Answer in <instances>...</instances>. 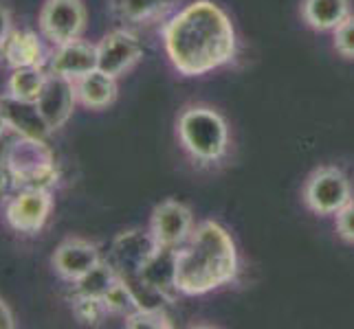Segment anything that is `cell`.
<instances>
[{"label":"cell","mask_w":354,"mask_h":329,"mask_svg":"<svg viewBox=\"0 0 354 329\" xmlns=\"http://www.w3.org/2000/svg\"><path fill=\"white\" fill-rule=\"evenodd\" d=\"M165 53L183 77H203L227 66L238 51V33L214 0H194L163 27Z\"/></svg>","instance_id":"6da1fadb"},{"label":"cell","mask_w":354,"mask_h":329,"mask_svg":"<svg viewBox=\"0 0 354 329\" xmlns=\"http://www.w3.org/2000/svg\"><path fill=\"white\" fill-rule=\"evenodd\" d=\"M240 255L229 230L214 219L196 224L174 252V286L183 297H203L236 281Z\"/></svg>","instance_id":"7a4b0ae2"},{"label":"cell","mask_w":354,"mask_h":329,"mask_svg":"<svg viewBox=\"0 0 354 329\" xmlns=\"http://www.w3.org/2000/svg\"><path fill=\"white\" fill-rule=\"evenodd\" d=\"M176 139L183 154L201 169H218L231 154L229 121L209 103H189L180 110Z\"/></svg>","instance_id":"3957f363"},{"label":"cell","mask_w":354,"mask_h":329,"mask_svg":"<svg viewBox=\"0 0 354 329\" xmlns=\"http://www.w3.org/2000/svg\"><path fill=\"white\" fill-rule=\"evenodd\" d=\"M3 161L16 176L20 189H48L57 185V165L44 141L20 137L9 145Z\"/></svg>","instance_id":"277c9868"},{"label":"cell","mask_w":354,"mask_h":329,"mask_svg":"<svg viewBox=\"0 0 354 329\" xmlns=\"http://www.w3.org/2000/svg\"><path fill=\"white\" fill-rule=\"evenodd\" d=\"M352 185L350 178L337 165H322L315 167L308 174L301 189L304 206L315 215H337L344 206L352 200Z\"/></svg>","instance_id":"5b68a950"},{"label":"cell","mask_w":354,"mask_h":329,"mask_svg":"<svg viewBox=\"0 0 354 329\" xmlns=\"http://www.w3.org/2000/svg\"><path fill=\"white\" fill-rule=\"evenodd\" d=\"M158 248L161 246L156 243L150 230L143 233L139 228H132L124 230V233H119L113 239L106 261L113 266V270L117 272L121 281H130V279L141 275L145 263L154 257Z\"/></svg>","instance_id":"8992f818"},{"label":"cell","mask_w":354,"mask_h":329,"mask_svg":"<svg viewBox=\"0 0 354 329\" xmlns=\"http://www.w3.org/2000/svg\"><path fill=\"white\" fill-rule=\"evenodd\" d=\"M196 222H194L192 209L180 200H163L154 206L150 215V233L161 248L176 250L187 237L194 233Z\"/></svg>","instance_id":"52a82bcc"},{"label":"cell","mask_w":354,"mask_h":329,"mask_svg":"<svg viewBox=\"0 0 354 329\" xmlns=\"http://www.w3.org/2000/svg\"><path fill=\"white\" fill-rule=\"evenodd\" d=\"M86 29V9L82 0H46L40 11V31L55 46L77 40Z\"/></svg>","instance_id":"ba28073f"},{"label":"cell","mask_w":354,"mask_h":329,"mask_svg":"<svg viewBox=\"0 0 354 329\" xmlns=\"http://www.w3.org/2000/svg\"><path fill=\"white\" fill-rule=\"evenodd\" d=\"M143 46L132 29H115L97 44V68L111 77H121L139 64Z\"/></svg>","instance_id":"9c48e42d"},{"label":"cell","mask_w":354,"mask_h":329,"mask_svg":"<svg viewBox=\"0 0 354 329\" xmlns=\"http://www.w3.org/2000/svg\"><path fill=\"white\" fill-rule=\"evenodd\" d=\"M53 209V198L48 189H20L11 196L5 209L7 224L24 235H33L46 224Z\"/></svg>","instance_id":"30bf717a"},{"label":"cell","mask_w":354,"mask_h":329,"mask_svg":"<svg viewBox=\"0 0 354 329\" xmlns=\"http://www.w3.org/2000/svg\"><path fill=\"white\" fill-rule=\"evenodd\" d=\"M75 101H77L75 81L62 75H55V72H48L44 88L35 103H38V110L44 117L48 130L55 132L71 119L73 110H75Z\"/></svg>","instance_id":"8fae6325"},{"label":"cell","mask_w":354,"mask_h":329,"mask_svg":"<svg viewBox=\"0 0 354 329\" xmlns=\"http://www.w3.org/2000/svg\"><path fill=\"white\" fill-rule=\"evenodd\" d=\"M102 261V252L97 248V243L82 239V237H68L64 239L53 252V268L55 272L64 279V281L75 283L86 272Z\"/></svg>","instance_id":"7c38bea8"},{"label":"cell","mask_w":354,"mask_h":329,"mask_svg":"<svg viewBox=\"0 0 354 329\" xmlns=\"http://www.w3.org/2000/svg\"><path fill=\"white\" fill-rule=\"evenodd\" d=\"M93 70H97V46L80 38L59 44L51 57V72L73 81L88 75Z\"/></svg>","instance_id":"4fadbf2b"},{"label":"cell","mask_w":354,"mask_h":329,"mask_svg":"<svg viewBox=\"0 0 354 329\" xmlns=\"http://www.w3.org/2000/svg\"><path fill=\"white\" fill-rule=\"evenodd\" d=\"M0 108H3L9 128L18 132L20 137L46 141V137L51 134L35 101H22L11 94H5V97H0Z\"/></svg>","instance_id":"5bb4252c"},{"label":"cell","mask_w":354,"mask_h":329,"mask_svg":"<svg viewBox=\"0 0 354 329\" xmlns=\"http://www.w3.org/2000/svg\"><path fill=\"white\" fill-rule=\"evenodd\" d=\"M174 0H108L111 14L115 20L124 22L126 27H148L167 16Z\"/></svg>","instance_id":"9a60e30c"},{"label":"cell","mask_w":354,"mask_h":329,"mask_svg":"<svg viewBox=\"0 0 354 329\" xmlns=\"http://www.w3.org/2000/svg\"><path fill=\"white\" fill-rule=\"evenodd\" d=\"M301 20L313 31H335L341 22L352 14L350 0H301Z\"/></svg>","instance_id":"2e32d148"},{"label":"cell","mask_w":354,"mask_h":329,"mask_svg":"<svg viewBox=\"0 0 354 329\" xmlns=\"http://www.w3.org/2000/svg\"><path fill=\"white\" fill-rule=\"evenodd\" d=\"M0 53L11 68L44 64V46L33 31H11Z\"/></svg>","instance_id":"e0dca14e"},{"label":"cell","mask_w":354,"mask_h":329,"mask_svg":"<svg viewBox=\"0 0 354 329\" xmlns=\"http://www.w3.org/2000/svg\"><path fill=\"white\" fill-rule=\"evenodd\" d=\"M77 101L91 110H104L117 99V79L106 75L100 68L75 79Z\"/></svg>","instance_id":"ac0fdd59"},{"label":"cell","mask_w":354,"mask_h":329,"mask_svg":"<svg viewBox=\"0 0 354 329\" xmlns=\"http://www.w3.org/2000/svg\"><path fill=\"white\" fill-rule=\"evenodd\" d=\"M44 81H46V72L42 70V66L14 68L7 81V94L22 101H38V97L44 88Z\"/></svg>","instance_id":"d6986e66"},{"label":"cell","mask_w":354,"mask_h":329,"mask_svg":"<svg viewBox=\"0 0 354 329\" xmlns=\"http://www.w3.org/2000/svg\"><path fill=\"white\" fill-rule=\"evenodd\" d=\"M117 272L106 259L97 263L91 272H86L82 279L75 281V295L82 297H93V299H104L106 292L117 283Z\"/></svg>","instance_id":"ffe728a7"},{"label":"cell","mask_w":354,"mask_h":329,"mask_svg":"<svg viewBox=\"0 0 354 329\" xmlns=\"http://www.w3.org/2000/svg\"><path fill=\"white\" fill-rule=\"evenodd\" d=\"M126 327L130 329H169L174 327L172 319L163 308H137L126 316Z\"/></svg>","instance_id":"44dd1931"},{"label":"cell","mask_w":354,"mask_h":329,"mask_svg":"<svg viewBox=\"0 0 354 329\" xmlns=\"http://www.w3.org/2000/svg\"><path fill=\"white\" fill-rule=\"evenodd\" d=\"M104 308L108 314H115V316H128L130 312L137 310V301H134L130 288L117 279V283L106 292V297L102 299Z\"/></svg>","instance_id":"7402d4cb"},{"label":"cell","mask_w":354,"mask_h":329,"mask_svg":"<svg viewBox=\"0 0 354 329\" xmlns=\"http://www.w3.org/2000/svg\"><path fill=\"white\" fill-rule=\"evenodd\" d=\"M73 314H75V319L84 325H97L108 312L104 308L102 299L75 295L73 297Z\"/></svg>","instance_id":"603a6c76"},{"label":"cell","mask_w":354,"mask_h":329,"mask_svg":"<svg viewBox=\"0 0 354 329\" xmlns=\"http://www.w3.org/2000/svg\"><path fill=\"white\" fill-rule=\"evenodd\" d=\"M333 46L341 57L354 59V14H350L333 31Z\"/></svg>","instance_id":"cb8c5ba5"},{"label":"cell","mask_w":354,"mask_h":329,"mask_svg":"<svg viewBox=\"0 0 354 329\" xmlns=\"http://www.w3.org/2000/svg\"><path fill=\"white\" fill-rule=\"evenodd\" d=\"M335 228L341 241L354 246V198L335 215Z\"/></svg>","instance_id":"d4e9b609"},{"label":"cell","mask_w":354,"mask_h":329,"mask_svg":"<svg viewBox=\"0 0 354 329\" xmlns=\"http://www.w3.org/2000/svg\"><path fill=\"white\" fill-rule=\"evenodd\" d=\"M14 187H18L16 176L11 174V169L7 167L5 161H0V200H5Z\"/></svg>","instance_id":"484cf974"},{"label":"cell","mask_w":354,"mask_h":329,"mask_svg":"<svg viewBox=\"0 0 354 329\" xmlns=\"http://www.w3.org/2000/svg\"><path fill=\"white\" fill-rule=\"evenodd\" d=\"M11 31H14L11 29V14L5 5H0V48H3V44L7 42Z\"/></svg>","instance_id":"4316f807"},{"label":"cell","mask_w":354,"mask_h":329,"mask_svg":"<svg viewBox=\"0 0 354 329\" xmlns=\"http://www.w3.org/2000/svg\"><path fill=\"white\" fill-rule=\"evenodd\" d=\"M16 321H14V314H11L9 306L0 299V329H14Z\"/></svg>","instance_id":"83f0119b"},{"label":"cell","mask_w":354,"mask_h":329,"mask_svg":"<svg viewBox=\"0 0 354 329\" xmlns=\"http://www.w3.org/2000/svg\"><path fill=\"white\" fill-rule=\"evenodd\" d=\"M9 130V123H7V119H5V112H3V108H0V137Z\"/></svg>","instance_id":"f1b7e54d"}]
</instances>
